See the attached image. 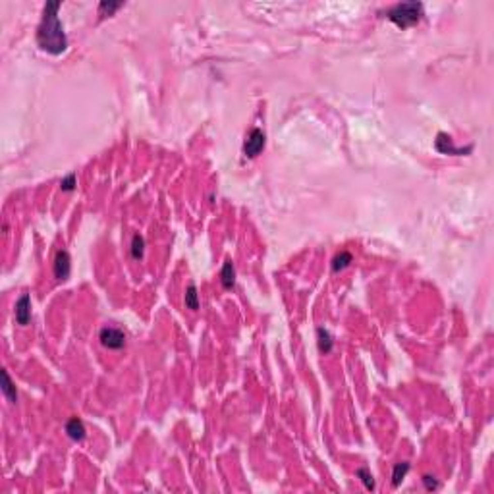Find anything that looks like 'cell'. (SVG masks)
I'll return each instance as SVG.
<instances>
[{
    "mask_svg": "<svg viewBox=\"0 0 494 494\" xmlns=\"http://www.w3.org/2000/svg\"><path fill=\"white\" fill-rule=\"evenodd\" d=\"M434 147H436L438 153L452 154V156H463V154H469L473 151V145H467V147H456L450 135H448V133H442V132L436 135Z\"/></svg>",
    "mask_w": 494,
    "mask_h": 494,
    "instance_id": "cell-3",
    "label": "cell"
},
{
    "mask_svg": "<svg viewBox=\"0 0 494 494\" xmlns=\"http://www.w3.org/2000/svg\"><path fill=\"white\" fill-rule=\"evenodd\" d=\"M186 307L191 311H197L199 309V296H197V288L195 284H189L186 290Z\"/></svg>",
    "mask_w": 494,
    "mask_h": 494,
    "instance_id": "cell-14",
    "label": "cell"
},
{
    "mask_svg": "<svg viewBox=\"0 0 494 494\" xmlns=\"http://www.w3.org/2000/svg\"><path fill=\"white\" fill-rule=\"evenodd\" d=\"M407 471H409V463H407V461H400V463H396L394 471H392V484H394V486H398V484L406 479Z\"/></svg>",
    "mask_w": 494,
    "mask_h": 494,
    "instance_id": "cell-13",
    "label": "cell"
},
{
    "mask_svg": "<svg viewBox=\"0 0 494 494\" xmlns=\"http://www.w3.org/2000/svg\"><path fill=\"white\" fill-rule=\"evenodd\" d=\"M317 338H318V350L322 353H328L332 350V336L326 328H318L317 330Z\"/></svg>",
    "mask_w": 494,
    "mask_h": 494,
    "instance_id": "cell-12",
    "label": "cell"
},
{
    "mask_svg": "<svg viewBox=\"0 0 494 494\" xmlns=\"http://www.w3.org/2000/svg\"><path fill=\"white\" fill-rule=\"evenodd\" d=\"M350 263H352V253L340 251L334 259H332V270H334V272H340V270H344Z\"/></svg>",
    "mask_w": 494,
    "mask_h": 494,
    "instance_id": "cell-11",
    "label": "cell"
},
{
    "mask_svg": "<svg viewBox=\"0 0 494 494\" xmlns=\"http://www.w3.org/2000/svg\"><path fill=\"white\" fill-rule=\"evenodd\" d=\"M2 392H4V396L10 400L12 404L18 402V392H16V386L12 385L8 371H2Z\"/></svg>",
    "mask_w": 494,
    "mask_h": 494,
    "instance_id": "cell-10",
    "label": "cell"
},
{
    "mask_svg": "<svg viewBox=\"0 0 494 494\" xmlns=\"http://www.w3.org/2000/svg\"><path fill=\"white\" fill-rule=\"evenodd\" d=\"M357 477H361V481H363V484H365V488L373 490V488H374L373 475L367 471V469H357Z\"/></svg>",
    "mask_w": 494,
    "mask_h": 494,
    "instance_id": "cell-17",
    "label": "cell"
},
{
    "mask_svg": "<svg viewBox=\"0 0 494 494\" xmlns=\"http://www.w3.org/2000/svg\"><path fill=\"white\" fill-rule=\"evenodd\" d=\"M70 270H72V261H70V253L68 251H58L54 259V276L56 280L64 282L70 278Z\"/></svg>",
    "mask_w": 494,
    "mask_h": 494,
    "instance_id": "cell-6",
    "label": "cell"
},
{
    "mask_svg": "<svg viewBox=\"0 0 494 494\" xmlns=\"http://www.w3.org/2000/svg\"><path fill=\"white\" fill-rule=\"evenodd\" d=\"M60 2H46L43 8V20L37 29V44L46 54L58 56L68 48V37L64 33V25L58 18Z\"/></svg>",
    "mask_w": 494,
    "mask_h": 494,
    "instance_id": "cell-1",
    "label": "cell"
},
{
    "mask_svg": "<svg viewBox=\"0 0 494 494\" xmlns=\"http://www.w3.org/2000/svg\"><path fill=\"white\" fill-rule=\"evenodd\" d=\"M423 10H425V6L421 2H400L386 12V16L400 29H407V27L419 23V20L423 18Z\"/></svg>",
    "mask_w": 494,
    "mask_h": 494,
    "instance_id": "cell-2",
    "label": "cell"
},
{
    "mask_svg": "<svg viewBox=\"0 0 494 494\" xmlns=\"http://www.w3.org/2000/svg\"><path fill=\"white\" fill-rule=\"evenodd\" d=\"M122 6H124V2H106V0H102L99 4V16L100 18L112 16L116 10H120Z\"/></svg>",
    "mask_w": 494,
    "mask_h": 494,
    "instance_id": "cell-15",
    "label": "cell"
},
{
    "mask_svg": "<svg viewBox=\"0 0 494 494\" xmlns=\"http://www.w3.org/2000/svg\"><path fill=\"white\" fill-rule=\"evenodd\" d=\"M143 251H145V240H143V236L135 234L132 240V257L133 259H141Z\"/></svg>",
    "mask_w": 494,
    "mask_h": 494,
    "instance_id": "cell-16",
    "label": "cell"
},
{
    "mask_svg": "<svg viewBox=\"0 0 494 494\" xmlns=\"http://www.w3.org/2000/svg\"><path fill=\"white\" fill-rule=\"evenodd\" d=\"M99 340L108 350H120V348H124V344H126V334L120 328H116V326H104V328L100 330Z\"/></svg>",
    "mask_w": 494,
    "mask_h": 494,
    "instance_id": "cell-5",
    "label": "cell"
},
{
    "mask_svg": "<svg viewBox=\"0 0 494 494\" xmlns=\"http://www.w3.org/2000/svg\"><path fill=\"white\" fill-rule=\"evenodd\" d=\"M220 282H222V288L224 290H232L234 284H236V268L232 261H226L222 270H220Z\"/></svg>",
    "mask_w": 494,
    "mask_h": 494,
    "instance_id": "cell-9",
    "label": "cell"
},
{
    "mask_svg": "<svg viewBox=\"0 0 494 494\" xmlns=\"http://www.w3.org/2000/svg\"><path fill=\"white\" fill-rule=\"evenodd\" d=\"M423 483H425V486H427L428 490H434V488H438V483L434 481V477H428V475H425V477H423Z\"/></svg>",
    "mask_w": 494,
    "mask_h": 494,
    "instance_id": "cell-19",
    "label": "cell"
},
{
    "mask_svg": "<svg viewBox=\"0 0 494 494\" xmlns=\"http://www.w3.org/2000/svg\"><path fill=\"white\" fill-rule=\"evenodd\" d=\"M76 184H77L76 174H68V176L60 182V189H62V191H74V189H76Z\"/></svg>",
    "mask_w": 494,
    "mask_h": 494,
    "instance_id": "cell-18",
    "label": "cell"
},
{
    "mask_svg": "<svg viewBox=\"0 0 494 494\" xmlns=\"http://www.w3.org/2000/svg\"><path fill=\"white\" fill-rule=\"evenodd\" d=\"M264 143H266V137H264L263 130L253 128L251 132H249V135H247L245 143H243V154L249 156V158H255L264 149Z\"/></svg>",
    "mask_w": 494,
    "mask_h": 494,
    "instance_id": "cell-4",
    "label": "cell"
},
{
    "mask_svg": "<svg viewBox=\"0 0 494 494\" xmlns=\"http://www.w3.org/2000/svg\"><path fill=\"white\" fill-rule=\"evenodd\" d=\"M16 322L18 324H27L31 320V297L27 294H23L18 301H16Z\"/></svg>",
    "mask_w": 494,
    "mask_h": 494,
    "instance_id": "cell-7",
    "label": "cell"
},
{
    "mask_svg": "<svg viewBox=\"0 0 494 494\" xmlns=\"http://www.w3.org/2000/svg\"><path fill=\"white\" fill-rule=\"evenodd\" d=\"M66 432L68 436L72 440H76V442L83 440L85 438V425H83V421L77 417H72L66 423Z\"/></svg>",
    "mask_w": 494,
    "mask_h": 494,
    "instance_id": "cell-8",
    "label": "cell"
}]
</instances>
